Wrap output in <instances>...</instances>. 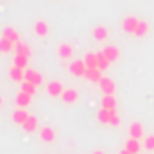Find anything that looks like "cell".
Listing matches in <instances>:
<instances>
[{
    "instance_id": "obj_14",
    "label": "cell",
    "mask_w": 154,
    "mask_h": 154,
    "mask_svg": "<svg viewBox=\"0 0 154 154\" xmlns=\"http://www.w3.org/2000/svg\"><path fill=\"white\" fill-rule=\"evenodd\" d=\"M129 134H131V138H136V140H140L145 132H143V125L140 123V122H134V123H131V127H129Z\"/></svg>"
},
{
    "instance_id": "obj_5",
    "label": "cell",
    "mask_w": 154,
    "mask_h": 154,
    "mask_svg": "<svg viewBox=\"0 0 154 154\" xmlns=\"http://www.w3.org/2000/svg\"><path fill=\"white\" fill-rule=\"evenodd\" d=\"M26 82H31L33 85L40 87L44 84V78H42V74L36 72V71H26Z\"/></svg>"
},
{
    "instance_id": "obj_7",
    "label": "cell",
    "mask_w": 154,
    "mask_h": 154,
    "mask_svg": "<svg viewBox=\"0 0 154 154\" xmlns=\"http://www.w3.org/2000/svg\"><path fill=\"white\" fill-rule=\"evenodd\" d=\"M116 105H118V102H116L114 94H103V98H102V109L116 111Z\"/></svg>"
},
{
    "instance_id": "obj_3",
    "label": "cell",
    "mask_w": 154,
    "mask_h": 154,
    "mask_svg": "<svg viewBox=\"0 0 154 154\" xmlns=\"http://www.w3.org/2000/svg\"><path fill=\"white\" fill-rule=\"evenodd\" d=\"M98 85H100V91H102L103 94H114V91H116V84H114V80L107 78V76H103Z\"/></svg>"
},
{
    "instance_id": "obj_12",
    "label": "cell",
    "mask_w": 154,
    "mask_h": 154,
    "mask_svg": "<svg viewBox=\"0 0 154 154\" xmlns=\"http://www.w3.org/2000/svg\"><path fill=\"white\" fill-rule=\"evenodd\" d=\"M63 85L60 84V82H51L49 85H47V93H49V96H62L63 94Z\"/></svg>"
},
{
    "instance_id": "obj_29",
    "label": "cell",
    "mask_w": 154,
    "mask_h": 154,
    "mask_svg": "<svg viewBox=\"0 0 154 154\" xmlns=\"http://www.w3.org/2000/svg\"><path fill=\"white\" fill-rule=\"evenodd\" d=\"M118 154H132V152H129V150H127V149H125V147H123V149H122V150H120V152H118Z\"/></svg>"
},
{
    "instance_id": "obj_23",
    "label": "cell",
    "mask_w": 154,
    "mask_h": 154,
    "mask_svg": "<svg viewBox=\"0 0 154 154\" xmlns=\"http://www.w3.org/2000/svg\"><path fill=\"white\" fill-rule=\"evenodd\" d=\"M20 91H24V93H27V94H31V96H33V94L36 93V85H33L31 82H26V80H24V82H22V89H20Z\"/></svg>"
},
{
    "instance_id": "obj_6",
    "label": "cell",
    "mask_w": 154,
    "mask_h": 154,
    "mask_svg": "<svg viewBox=\"0 0 154 154\" xmlns=\"http://www.w3.org/2000/svg\"><path fill=\"white\" fill-rule=\"evenodd\" d=\"M31 94H27V93H24V91H20L18 94H17V98H15V102H17V105L20 107V109H26V107H29L31 105Z\"/></svg>"
},
{
    "instance_id": "obj_20",
    "label": "cell",
    "mask_w": 154,
    "mask_h": 154,
    "mask_svg": "<svg viewBox=\"0 0 154 154\" xmlns=\"http://www.w3.org/2000/svg\"><path fill=\"white\" fill-rule=\"evenodd\" d=\"M93 35H94V38L96 40H105L107 38V29L105 27H102V26H98V27H94V31H93Z\"/></svg>"
},
{
    "instance_id": "obj_28",
    "label": "cell",
    "mask_w": 154,
    "mask_h": 154,
    "mask_svg": "<svg viewBox=\"0 0 154 154\" xmlns=\"http://www.w3.org/2000/svg\"><path fill=\"white\" fill-rule=\"evenodd\" d=\"M11 45H13V42L8 40V38H4L2 42H0V51H2V53H8V51L11 49Z\"/></svg>"
},
{
    "instance_id": "obj_27",
    "label": "cell",
    "mask_w": 154,
    "mask_h": 154,
    "mask_svg": "<svg viewBox=\"0 0 154 154\" xmlns=\"http://www.w3.org/2000/svg\"><path fill=\"white\" fill-rule=\"evenodd\" d=\"M120 122H122V120H120L118 112H116V111H112V112H111V120H109V125H112V127H118V125H120Z\"/></svg>"
},
{
    "instance_id": "obj_13",
    "label": "cell",
    "mask_w": 154,
    "mask_h": 154,
    "mask_svg": "<svg viewBox=\"0 0 154 154\" xmlns=\"http://www.w3.org/2000/svg\"><path fill=\"white\" fill-rule=\"evenodd\" d=\"M22 129H24L26 132H35V131L38 129V118L33 116V114H29V118L26 120V123L22 125Z\"/></svg>"
},
{
    "instance_id": "obj_1",
    "label": "cell",
    "mask_w": 154,
    "mask_h": 154,
    "mask_svg": "<svg viewBox=\"0 0 154 154\" xmlns=\"http://www.w3.org/2000/svg\"><path fill=\"white\" fill-rule=\"evenodd\" d=\"M138 26H140V18H136V17H127V18H123V24H122V27L127 35H134Z\"/></svg>"
},
{
    "instance_id": "obj_25",
    "label": "cell",
    "mask_w": 154,
    "mask_h": 154,
    "mask_svg": "<svg viewBox=\"0 0 154 154\" xmlns=\"http://www.w3.org/2000/svg\"><path fill=\"white\" fill-rule=\"evenodd\" d=\"M143 145H145V149H147V150H154V134H149V136L145 138Z\"/></svg>"
},
{
    "instance_id": "obj_17",
    "label": "cell",
    "mask_w": 154,
    "mask_h": 154,
    "mask_svg": "<svg viewBox=\"0 0 154 154\" xmlns=\"http://www.w3.org/2000/svg\"><path fill=\"white\" fill-rule=\"evenodd\" d=\"M149 24L147 22H143V20H140V26H138V29H136V33H134V36H138V38H143V36H147V33H149Z\"/></svg>"
},
{
    "instance_id": "obj_9",
    "label": "cell",
    "mask_w": 154,
    "mask_h": 154,
    "mask_svg": "<svg viewBox=\"0 0 154 154\" xmlns=\"http://www.w3.org/2000/svg\"><path fill=\"white\" fill-rule=\"evenodd\" d=\"M85 78H87L89 82L100 84V80L103 78V74H102V71H100L98 67H94V69H87V71H85Z\"/></svg>"
},
{
    "instance_id": "obj_19",
    "label": "cell",
    "mask_w": 154,
    "mask_h": 154,
    "mask_svg": "<svg viewBox=\"0 0 154 154\" xmlns=\"http://www.w3.org/2000/svg\"><path fill=\"white\" fill-rule=\"evenodd\" d=\"M85 65H87V69H94V67H98V54H94V53H89L87 56H85Z\"/></svg>"
},
{
    "instance_id": "obj_4",
    "label": "cell",
    "mask_w": 154,
    "mask_h": 154,
    "mask_svg": "<svg viewBox=\"0 0 154 154\" xmlns=\"http://www.w3.org/2000/svg\"><path fill=\"white\" fill-rule=\"evenodd\" d=\"M69 71L74 74V76H85V71H87V65H85V62H82V60H76V62H72L71 63V67H69Z\"/></svg>"
},
{
    "instance_id": "obj_31",
    "label": "cell",
    "mask_w": 154,
    "mask_h": 154,
    "mask_svg": "<svg viewBox=\"0 0 154 154\" xmlns=\"http://www.w3.org/2000/svg\"><path fill=\"white\" fill-rule=\"evenodd\" d=\"M93 154H105V152H103V150H94Z\"/></svg>"
},
{
    "instance_id": "obj_24",
    "label": "cell",
    "mask_w": 154,
    "mask_h": 154,
    "mask_svg": "<svg viewBox=\"0 0 154 154\" xmlns=\"http://www.w3.org/2000/svg\"><path fill=\"white\" fill-rule=\"evenodd\" d=\"M35 29H36V35H40V36H45L47 35V24H44V22H38Z\"/></svg>"
},
{
    "instance_id": "obj_22",
    "label": "cell",
    "mask_w": 154,
    "mask_h": 154,
    "mask_svg": "<svg viewBox=\"0 0 154 154\" xmlns=\"http://www.w3.org/2000/svg\"><path fill=\"white\" fill-rule=\"evenodd\" d=\"M96 54H98V69H100V71H105V69L109 67V63H111V62L105 58V54H103V53H96Z\"/></svg>"
},
{
    "instance_id": "obj_16",
    "label": "cell",
    "mask_w": 154,
    "mask_h": 154,
    "mask_svg": "<svg viewBox=\"0 0 154 154\" xmlns=\"http://www.w3.org/2000/svg\"><path fill=\"white\" fill-rule=\"evenodd\" d=\"M125 149H127L129 152H132V154H138V152L141 150L140 140H136V138H129V140H127V143H125Z\"/></svg>"
},
{
    "instance_id": "obj_30",
    "label": "cell",
    "mask_w": 154,
    "mask_h": 154,
    "mask_svg": "<svg viewBox=\"0 0 154 154\" xmlns=\"http://www.w3.org/2000/svg\"><path fill=\"white\" fill-rule=\"evenodd\" d=\"M4 105V98H2V94H0V107Z\"/></svg>"
},
{
    "instance_id": "obj_26",
    "label": "cell",
    "mask_w": 154,
    "mask_h": 154,
    "mask_svg": "<svg viewBox=\"0 0 154 154\" xmlns=\"http://www.w3.org/2000/svg\"><path fill=\"white\" fill-rule=\"evenodd\" d=\"M15 63H17V67L24 69V67L27 65V56H22V54H18V56L15 58Z\"/></svg>"
},
{
    "instance_id": "obj_15",
    "label": "cell",
    "mask_w": 154,
    "mask_h": 154,
    "mask_svg": "<svg viewBox=\"0 0 154 154\" xmlns=\"http://www.w3.org/2000/svg\"><path fill=\"white\" fill-rule=\"evenodd\" d=\"M9 76H11V80H15V82H24V80H26L24 69H20V67H17V65L9 69Z\"/></svg>"
},
{
    "instance_id": "obj_10",
    "label": "cell",
    "mask_w": 154,
    "mask_h": 154,
    "mask_svg": "<svg viewBox=\"0 0 154 154\" xmlns=\"http://www.w3.org/2000/svg\"><path fill=\"white\" fill-rule=\"evenodd\" d=\"M78 91L76 89H65L63 91V94H62V100L65 102V103H76L78 102Z\"/></svg>"
},
{
    "instance_id": "obj_11",
    "label": "cell",
    "mask_w": 154,
    "mask_h": 154,
    "mask_svg": "<svg viewBox=\"0 0 154 154\" xmlns=\"http://www.w3.org/2000/svg\"><path fill=\"white\" fill-rule=\"evenodd\" d=\"M102 53L105 54V58H107L109 62H116V60L120 58V51H118V47H114V45L103 47V51H102Z\"/></svg>"
},
{
    "instance_id": "obj_8",
    "label": "cell",
    "mask_w": 154,
    "mask_h": 154,
    "mask_svg": "<svg viewBox=\"0 0 154 154\" xmlns=\"http://www.w3.org/2000/svg\"><path fill=\"white\" fill-rule=\"evenodd\" d=\"M27 118H29V112H27L26 109H20V107H18V109L13 112V122H15L17 125H20V127L26 123V120H27Z\"/></svg>"
},
{
    "instance_id": "obj_18",
    "label": "cell",
    "mask_w": 154,
    "mask_h": 154,
    "mask_svg": "<svg viewBox=\"0 0 154 154\" xmlns=\"http://www.w3.org/2000/svg\"><path fill=\"white\" fill-rule=\"evenodd\" d=\"M58 54H60L62 58H71V56H72V45L62 44V45L58 47Z\"/></svg>"
},
{
    "instance_id": "obj_21",
    "label": "cell",
    "mask_w": 154,
    "mask_h": 154,
    "mask_svg": "<svg viewBox=\"0 0 154 154\" xmlns=\"http://www.w3.org/2000/svg\"><path fill=\"white\" fill-rule=\"evenodd\" d=\"M111 112H112V111L100 109V111H98V122H100V123H109V120H111Z\"/></svg>"
},
{
    "instance_id": "obj_2",
    "label": "cell",
    "mask_w": 154,
    "mask_h": 154,
    "mask_svg": "<svg viewBox=\"0 0 154 154\" xmlns=\"http://www.w3.org/2000/svg\"><path fill=\"white\" fill-rule=\"evenodd\" d=\"M38 134H40V140H42L44 143H53V141L56 140V131H54L53 127H49V125L42 127Z\"/></svg>"
}]
</instances>
